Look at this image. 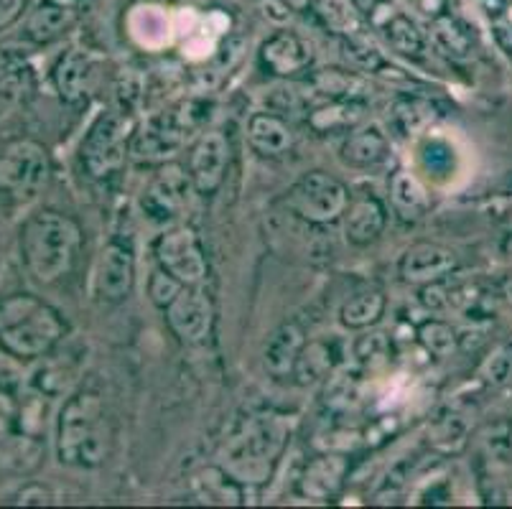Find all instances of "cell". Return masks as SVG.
<instances>
[{
	"mask_svg": "<svg viewBox=\"0 0 512 509\" xmlns=\"http://www.w3.org/2000/svg\"><path fill=\"white\" fill-rule=\"evenodd\" d=\"M67 331L64 316L34 293L0 298V354L16 362L49 357L67 339Z\"/></svg>",
	"mask_w": 512,
	"mask_h": 509,
	"instance_id": "6da1fadb",
	"label": "cell"
},
{
	"mask_svg": "<svg viewBox=\"0 0 512 509\" xmlns=\"http://www.w3.org/2000/svg\"><path fill=\"white\" fill-rule=\"evenodd\" d=\"M18 250L26 273L41 286H54L74 268L82 250V230L69 214L39 209L21 224Z\"/></svg>",
	"mask_w": 512,
	"mask_h": 509,
	"instance_id": "7a4b0ae2",
	"label": "cell"
},
{
	"mask_svg": "<svg viewBox=\"0 0 512 509\" xmlns=\"http://www.w3.org/2000/svg\"><path fill=\"white\" fill-rule=\"evenodd\" d=\"M110 448L107 410L95 390L69 395L57 418V459L74 469H95Z\"/></svg>",
	"mask_w": 512,
	"mask_h": 509,
	"instance_id": "3957f363",
	"label": "cell"
},
{
	"mask_svg": "<svg viewBox=\"0 0 512 509\" xmlns=\"http://www.w3.org/2000/svg\"><path fill=\"white\" fill-rule=\"evenodd\" d=\"M286 441V420L278 415H258L227 443V474L237 482H265L271 476V466L283 454Z\"/></svg>",
	"mask_w": 512,
	"mask_h": 509,
	"instance_id": "277c9868",
	"label": "cell"
},
{
	"mask_svg": "<svg viewBox=\"0 0 512 509\" xmlns=\"http://www.w3.org/2000/svg\"><path fill=\"white\" fill-rule=\"evenodd\" d=\"M49 151L34 138L11 140L0 151V196L13 204H29L39 199L49 186Z\"/></svg>",
	"mask_w": 512,
	"mask_h": 509,
	"instance_id": "5b68a950",
	"label": "cell"
},
{
	"mask_svg": "<svg viewBox=\"0 0 512 509\" xmlns=\"http://www.w3.org/2000/svg\"><path fill=\"white\" fill-rule=\"evenodd\" d=\"M283 207L304 222L332 224L347 212L349 191L337 176L327 171H309L286 191Z\"/></svg>",
	"mask_w": 512,
	"mask_h": 509,
	"instance_id": "8992f818",
	"label": "cell"
},
{
	"mask_svg": "<svg viewBox=\"0 0 512 509\" xmlns=\"http://www.w3.org/2000/svg\"><path fill=\"white\" fill-rule=\"evenodd\" d=\"M130 123L123 112L110 110L102 112L100 118L87 130L82 146H79V161L87 176L92 179H107L115 174L125 161L128 151Z\"/></svg>",
	"mask_w": 512,
	"mask_h": 509,
	"instance_id": "52a82bcc",
	"label": "cell"
},
{
	"mask_svg": "<svg viewBox=\"0 0 512 509\" xmlns=\"http://www.w3.org/2000/svg\"><path fill=\"white\" fill-rule=\"evenodd\" d=\"M158 268H164L184 286H202L207 280V258L197 232L189 227H171L153 245Z\"/></svg>",
	"mask_w": 512,
	"mask_h": 509,
	"instance_id": "ba28073f",
	"label": "cell"
},
{
	"mask_svg": "<svg viewBox=\"0 0 512 509\" xmlns=\"http://www.w3.org/2000/svg\"><path fill=\"white\" fill-rule=\"evenodd\" d=\"M133 283H136L133 250L118 240L107 242L95 263V273H92V293H95V298L100 303H107V306L123 303L133 291Z\"/></svg>",
	"mask_w": 512,
	"mask_h": 509,
	"instance_id": "9c48e42d",
	"label": "cell"
},
{
	"mask_svg": "<svg viewBox=\"0 0 512 509\" xmlns=\"http://www.w3.org/2000/svg\"><path fill=\"white\" fill-rule=\"evenodd\" d=\"M227 163H230V143L225 133L209 130L192 146L189 153V179L197 194L212 196L225 184Z\"/></svg>",
	"mask_w": 512,
	"mask_h": 509,
	"instance_id": "30bf717a",
	"label": "cell"
},
{
	"mask_svg": "<svg viewBox=\"0 0 512 509\" xmlns=\"http://www.w3.org/2000/svg\"><path fill=\"white\" fill-rule=\"evenodd\" d=\"M192 179L186 174H181V168L169 166L164 168L151 184L143 189L141 196V209L143 217H148L151 222H171L174 217H179L181 209L189 204V191H192Z\"/></svg>",
	"mask_w": 512,
	"mask_h": 509,
	"instance_id": "8fae6325",
	"label": "cell"
},
{
	"mask_svg": "<svg viewBox=\"0 0 512 509\" xmlns=\"http://www.w3.org/2000/svg\"><path fill=\"white\" fill-rule=\"evenodd\" d=\"M212 301L199 286H186L166 308V321L171 331L186 344L204 342L212 331Z\"/></svg>",
	"mask_w": 512,
	"mask_h": 509,
	"instance_id": "7c38bea8",
	"label": "cell"
},
{
	"mask_svg": "<svg viewBox=\"0 0 512 509\" xmlns=\"http://www.w3.org/2000/svg\"><path fill=\"white\" fill-rule=\"evenodd\" d=\"M46 459V446L39 436L8 431L0 436V484L23 482L39 474Z\"/></svg>",
	"mask_w": 512,
	"mask_h": 509,
	"instance_id": "4fadbf2b",
	"label": "cell"
},
{
	"mask_svg": "<svg viewBox=\"0 0 512 509\" xmlns=\"http://www.w3.org/2000/svg\"><path fill=\"white\" fill-rule=\"evenodd\" d=\"M456 268V255L436 242H416L403 252L398 263L400 278L411 286H428L439 283Z\"/></svg>",
	"mask_w": 512,
	"mask_h": 509,
	"instance_id": "5bb4252c",
	"label": "cell"
},
{
	"mask_svg": "<svg viewBox=\"0 0 512 509\" xmlns=\"http://www.w3.org/2000/svg\"><path fill=\"white\" fill-rule=\"evenodd\" d=\"M51 82L64 102H82L97 82V59L85 49H69L51 69Z\"/></svg>",
	"mask_w": 512,
	"mask_h": 509,
	"instance_id": "9a60e30c",
	"label": "cell"
},
{
	"mask_svg": "<svg viewBox=\"0 0 512 509\" xmlns=\"http://www.w3.org/2000/svg\"><path fill=\"white\" fill-rule=\"evenodd\" d=\"M258 59L265 72L278 74V77H291V74L309 69L314 54H311V46L299 34L278 31L260 46Z\"/></svg>",
	"mask_w": 512,
	"mask_h": 509,
	"instance_id": "2e32d148",
	"label": "cell"
},
{
	"mask_svg": "<svg viewBox=\"0 0 512 509\" xmlns=\"http://www.w3.org/2000/svg\"><path fill=\"white\" fill-rule=\"evenodd\" d=\"M390 156V140L380 125H357L344 135L339 158L349 168H375Z\"/></svg>",
	"mask_w": 512,
	"mask_h": 509,
	"instance_id": "e0dca14e",
	"label": "cell"
},
{
	"mask_svg": "<svg viewBox=\"0 0 512 509\" xmlns=\"http://www.w3.org/2000/svg\"><path fill=\"white\" fill-rule=\"evenodd\" d=\"M385 224H388V209L377 196H360L349 204L344 212V237L349 245L367 247L383 235Z\"/></svg>",
	"mask_w": 512,
	"mask_h": 509,
	"instance_id": "ac0fdd59",
	"label": "cell"
},
{
	"mask_svg": "<svg viewBox=\"0 0 512 509\" xmlns=\"http://www.w3.org/2000/svg\"><path fill=\"white\" fill-rule=\"evenodd\" d=\"M306 339L304 331L296 324H281L263 347V367L265 372L273 377V380H286L293 377V367H296V359H299L301 349H304Z\"/></svg>",
	"mask_w": 512,
	"mask_h": 509,
	"instance_id": "d6986e66",
	"label": "cell"
},
{
	"mask_svg": "<svg viewBox=\"0 0 512 509\" xmlns=\"http://www.w3.org/2000/svg\"><path fill=\"white\" fill-rule=\"evenodd\" d=\"M349 464L344 456L337 454H324L316 456L314 461H309L301 474L299 489L304 497L316 499V502H324V499H332L334 494L342 489L344 479H347Z\"/></svg>",
	"mask_w": 512,
	"mask_h": 509,
	"instance_id": "ffe728a7",
	"label": "cell"
},
{
	"mask_svg": "<svg viewBox=\"0 0 512 509\" xmlns=\"http://www.w3.org/2000/svg\"><path fill=\"white\" fill-rule=\"evenodd\" d=\"M77 21V11L62 0H44L26 18V26H23V36L31 41V44H51L57 41L59 36H64L69 28Z\"/></svg>",
	"mask_w": 512,
	"mask_h": 509,
	"instance_id": "44dd1931",
	"label": "cell"
},
{
	"mask_svg": "<svg viewBox=\"0 0 512 509\" xmlns=\"http://www.w3.org/2000/svg\"><path fill=\"white\" fill-rule=\"evenodd\" d=\"M248 143L258 156L276 158L293 146V133L276 112H255L248 123Z\"/></svg>",
	"mask_w": 512,
	"mask_h": 509,
	"instance_id": "7402d4cb",
	"label": "cell"
},
{
	"mask_svg": "<svg viewBox=\"0 0 512 509\" xmlns=\"http://www.w3.org/2000/svg\"><path fill=\"white\" fill-rule=\"evenodd\" d=\"M390 202H393L395 214L406 222H418L431 207V199L426 194V186L418 181L416 174L400 168L390 179Z\"/></svg>",
	"mask_w": 512,
	"mask_h": 509,
	"instance_id": "603a6c76",
	"label": "cell"
},
{
	"mask_svg": "<svg viewBox=\"0 0 512 509\" xmlns=\"http://www.w3.org/2000/svg\"><path fill=\"white\" fill-rule=\"evenodd\" d=\"M334 364H337L334 344L324 342V339L306 342L299 359H296V367H293V380L299 382L301 387H311L316 382L327 380L332 375Z\"/></svg>",
	"mask_w": 512,
	"mask_h": 509,
	"instance_id": "cb8c5ba5",
	"label": "cell"
},
{
	"mask_svg": "<svg viewBox=\"0 0 512 509\" xmlns=\"http://www.w3.org/2000/svg\"><path fill=\"white\" fill-rule=\"evenodd\" d=\"M181 140H184V128L174 123V118H153L151 123L143 128V133L136 135V143H133V151L138 156H148V158H161V156H171V151L181 146Z\"/></svg>",
	"mask_w": 512,
	"mask_h": 509,
	"instance_id": "d4e9b609",
	"label": "cell"
},
{
	"mask_svg": "<svg viewBox=\"0 0 512 509\" xmlns=\"http://www.w3.org/2000/svg\"><path fill=\"white\" fill-rule=\"evenodd\" d=\"M385 306H388V301H385L383 291H360L342 303L339 321H342L344 329H370V326H375L377 321L383 319Z\"/></svg>",
	"mask_w": 512,
	"mask_h": 509,
	"instance_id": "484cf974",
	"label": "cell"
},
{
	"mask_svg": "<svg viewBox=\"0 0 512 509\" xmlns=\"http://www.w3.org/2000/svg\"><path fill=\"white\" fill-rule=\"evenodd\" d=\"M383 31L390 49L398 51V54L403 56H418L423 51V46H426L423 34L418 31V26L406 16V13H393V16L385 21Z\"/></svg>",
	"mask_w": 512,
	"mask_h": 509,
	"instance_id": "4316f807",
	"label": "cell"
},
{
	"mask_svg": "<svg viewBox=\"0 0 512 509\" xmlns=\"http://www.w3.org/2000/svg\"><path fill=\"white\" fill-rule=\"evenodd\" d=\"M393 120L395 128L403 135H416L426 125H431V120H434V107H431V102L418 100V97H400L393 107Z\"/></svg>",
	"mask_w": 512,
	"mask_h": 509,
	"instance_id": "83f0119b",
	"label": "cell"
},
{
	"mask_svg": "<svg viewBox=\"0 0 512 509\" xmlns=\"http://www.w3.org/2000/svg\"><path fill=\"white\" fill-rule=\"evenodd\" d=\"M311 84H314L316 92L332 97L334 102H355L357 90L362 87L360 79L347 72H339V69H321L314 74Z\"/></svg>",
	"mask_w": 512,
	"mask_h": 509,
	"instance_id": "f1b7e54d",
	"label": "cell"
},
{
	"mask_svg": "<svg viewBox=\"0 0 512 509\" xmlns=\"http://www.w3.org/2000/svg\"><path fill=\"white\" fill-rule=\"evenodd\" d=\"M418 339H421L423 349H426L428 354H434V357L439 359L451 357L456 349V331L451 329L446 321H439V319H431L426 321V324H421V329H418Z\"/></svg>",
	"mask_w": 512,
	"mask_h": 509,
	"instance_id": "f546056e",
	"label": "cell"
},
{
	"mask_svg": "<svg viewBox=\"0 0 512 509\" xmlns=\"http://www.w3.org/2000/svg\"><path fill=\"white\" fill-rule=\"evenodd\" d=\"M393 354V347H390L388 336L375 331V334L360 336L355 342V357L357 362L365 367V370H377V367H385Z\"/></svg>",
	"mask_w": 512,
	"mask_h": 509,
	"instance_id": "4dcf8cb0",
	"label": "cell"
},
{
	"mask_svg": "<svg viewBox=\"0 0 512 509\" xmlns=\"http://www.w3.org/2000/svg\"><path fill=\"white\" fill-rule=\"evenodd\" d=\"M418 153H421V168L428 176H434V179H439V176H451V161H454L451 153L454 151L446 146L444 140L426 138L421 143V148H418Z\"/></svg>",
	"mask_w": 512,
	"mask_h": 509,
	"instance_id": "1f68e13d",
	"label": "cell"
},
{
	"mask_svg": "<svg viewBox=\"0 0 512 509\" xmlns=\"http://www.w3.org/2000/svg\"><path fill=\"white\" fill-rule=\"evenodd\" d=\"M184 283L179 278H174L171 273H166L164 268H156L151 273V280H148V298H151L153 306L158 308H169L174 303V298L184 291Z\"/></svg>",
	"mask_w": 512,
	"mask_h": 509,
	"instance_id": "d6a6232c",
	"label": "cell"
},
{
	"mask_svg": "<svg viewBox=\"0 0 512 509\" xmlns=\"http://www.w3.org/2000/svg\"><path fill=\"white\" fill-rule=\"evenodd\" d=\"M434 39L446 54H454V56H462L467 54L469 49V36L454 18H439L434 23Z\"/></svg>",
	"mask_w": 512,
	"mask_h": 509,
	"instance_id": "836d02e7",
	"label": "cell"
},
{
	"mask_svg": "<svg viewBox=\"0 0 512 509\" xmlns=\"http://www.w3.org/2000/svg\"><path fill=\"white\" fill-rule=\"evenodd\" d=\"M344 49H347V56H352V62H355L357 67H365L367 72H372V69H383V56H380V51H377L370 41L362 39V36H349V39L344 41Z\"/></svg>",
	"mask_w": 512,
	"mask_h": 509,
	"instance_id": "e575fe53",
	"label": "cell"
},
{
	"mask_svg": "<svg viewBox=\"0 0 512 509\" xmlns=\"http://www.w3.org/2000/svg\"><path fill=\"white\" fill-rule=\"evenodd\" d=\"M18 418H21V405L13 398V392L0 385V436L8 431H16Z\"/></svg>",
	"mask_w": 512,
	"mask_h": 509,
	"instance_id": "d590c367",
	"label": "cell"
},
{
	"mask_svg": "<svg viewBox=\"0 0 512 509\" xmlns=\"http://www.w3.org/2000/svg\"><path fill=\"white\" fill-rule=\"evenodd\" d=\"M484 375H487V380L492 382V385H502V382H507L512 377V349H502V352H497L495 357L487 362V367H484Z\"/></svg>",
	"mask_w": 512,
	"mask_h": 509,
	"instance_id": "8d00e7d4",
	"label": "cell"
},
{
	"mask_svg": "<svg viewBox=\"0 0 512 509\" xmlns=\"http://www.w3.org/2000/svg\"><path fill=\"white\" fill-rule=\"evenodd\" d=\"M23 87V69H16L13 74H8L6 79H0V118L16 105L18 95H21Z\"/></svg>",
	"mask_w": 512,
	"mask_h": 509,
	"instance_id": "74e56055",
	"label": "cell"
},
{
	"mask_svg": "<svg viewBox=\"0 0 512 509\" xmlns=\"http://www.w3.org/2000/svg\"><path fill=\"white\" fill-rule=\"evenodd\" d=\"M23 11H26V0H0V31L21 21Z\"/></svg>",
	"mask_w": 512,
	"mask_h": 509,
	"instance_id": "f35d334b",
	"label": "cell"
},
{
	"mask_svg": "<svg viewBox=\"0 0 512 509\" xmlns=\"http://www.w3.org/2000/svg\"><path fill=\"white\" fill-rule=\"evenodd\" d=\"M54 499V494L49 489L39 487V484H29V487H23L21 492L16 494L18 504H49Z\"/></svg>",
	"mask_w": 512,
	"mask_h": 509,
	"instance_id": "ab89813d",
	"label": "cell"
},
{
	"mask_svg": "<svg viewBox=\"0 0 512 509\" xmlns=\"http://www.w3.org/2000/svg\"><path fill=\"white\" fill-rule=\"evenodd\" d=\"M16 69H21L18 56L11 49H0V79H6L8 74H13Z\"/></svg>",
	"mask_w": 512,
	"mask_h": 509,
	"instance_id": "60d3db41",
	"label": "cell"
},
{
	"mask_svg": "<svg viewBox=\"0 0 512 509\" xmlns=\"http://www.w3.org/2000/svg\"><path fill=\"white\" fill-rule=\"evenodd\" d=\"M283 6H286V11H293V13H306L314 8V0H281Z\"/></svg>",
	"mask_w": 512,
	"mask_h": 509,
	"instance_id": "b9f144b4",
	"label": "cell"
},
{
	"mask_svg": "<svg viewBox=\"0 0 512 509\" xmlns=\"http://www.w3.org/2000/svg\"><path fill=\"white\" fill-rule=\"evenodd\" d=\"M355 3L362 8V11H372V8H375L380 0H355Z\"/></svg>",
	"mask_w": 512,
	"mask_h": 509,
	"instance_id": "7bdbcfd3",
	"label": "cell"
},
{
	"mask_svg": "<svg viewBox=\"0 0 512 509\" xmlns=\"http://www.w3.org/2000/svg\"><path fill=\"white\" fill-rule=\"evenodd\" d=\"M507 298H510V303H512V280H510V286H507Z\"/></svg>",
	"mask_w": 512,
	"mask_h": 509,
	"instance_id": "ee69618b",
	"label": "cell"
},
{
	"mask_svg": "<svg viewBox=\"0 0 512 509\" xmlns=\"http://www.w3.org/2000/svg\"><path fill=\"white\" fill-rule=\"evenodd\" d=\"M507 252H510V258H512V237H510V242H507Z\"/></svg>",
	"mask_w": 512,
	"mask_h": 509,
	"instance_id": "f6af8a7d",
	"label": "cell"
}]
</instances>
